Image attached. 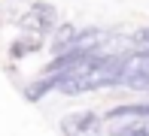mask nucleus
<instances>
[{
	"label": "nucleus",
	"mask_w": 149,
	"mask_h": 136,
	"mask_svg": "<svg viewBox=\"0 0 149 136\" xmlns=\"http://www.w3.org/2000/svg\"><path fill=\"white\" fill-rule=\"evenodd\" d=\"M119 70H122V54H100L91 52L85 58H79L73 67H67L64 73H58V91L67 97L76 94H88L97 88L116 85L119 82Z\"/></svg>",
	"instance_id": "nucleus-1"
},
{
	"label": "nucleus",
	"mask_w": 149,
	"mask_h": 136,
	"mask_svg": "<svg viewBox=\"0 0 149 136\" xmlns=\"http://www.w3.org/2000/svg\"><path fill=\"white\" fill-rule=\"evenodd\" d=\"M116 85H128L134 91H149V52H134L122 54V70Z\"/></svg>",
	"instance_id": "nucleus-2"
},
{
	"label": "nucleus",
	"mask_w": 149,
	"mask_h": 136,
	"mask_svg": "<svg viewBox=\"0 0 149 136\" xmlns=\"http://www.w3.org/2000/svg\"><path fill=\"white\" fill-rule=\"evenodd\" d=\"M61 133L64 136H104V118L91 109L70 112L61 118Z\"/></svg>",
	"instance_id": "nucleus-3"
},
{
	"label": "nucleus",
	"mask_w": 149,
	"mask_h": 136,
	"mask_svg": "<svg viewBox=\"0 0 149 136\" xmlns=\"http://www.w3.org/2000/svg\"><path fill=\"white\" fill-rule=\"evenodd\" d=\"M28 30L33 33H49V30H55V24H58V9L52 3H43V0H37V3H31V12L24 15V21H22Z\"/></svg>",
	"instance_id": "nucleus-4"
},
{
	"label": "nucleus",
	"mask_w": 149,
	"mask_h": 136,
	"mask_svg": "<svg viewBox=\"0 0 149 136\" xmlns=\"http://www.w3.org/2000/svg\"><path fill=\"white\" fill-rule=\"evenodd\" d=\"M76 24H55V33H52V49H55L58 54L61 52H67V49H70V45H73V39H76Z\"/></svg>",
	"instance_id": "nucleus-5"
},
{
	"label": "nucleus",
	"mask_w": 149,
	"mask_h": 136,
	"mask_svg": "<svg viewBox=\"0 0 149 136\" xmlns=\"http://www.w3.org/2000/svg\"><path fill=\"white\" fill-rule=\"evenodd\" d=\"M58 82H61V79H58V73H55V76H46V79H40V82H33V85L28 88V97H31V100H40L46 91L58 88Z\"/></svg>",
	"instance_id": "nucleus-6"
},
{
	"label": "nucleus",
	"mask_w": 149,
	"mask_h": 136,
	"mask_svg": "<svg viewBox=\"0 0 149 136\" xmlns=\"http://www.w3.org/2000/svg\"><path fill=\"white\" fill-rule=\"evenodd\" d=\"M137 43H140V49H143V52H149V27L137 30Z\"/></svg>",
	"instance_id": "nucleus-7"
}]
</instances>
